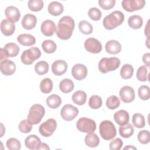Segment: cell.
<instances>
[{
	"instance_id": "obj_1",
	"label": "cell",
	"mask_w": 150,
	"mask_h": 150,
	"mask_svg": "<svg viewBox=\"0 0 150 150\" xmlns=\"http://www.w3.org/2000/svg\"><path fill=\"white\" fill-rule=\"evenodd\" d=\"M75 26L73 19L70 16H63L58 22L56 29L57 37L62 40L69 39L73 33Z\"/></svg>"
},
{
	"instance_id": "obj_2",
	"label": "cell",
	"mask_w": 150,
	"mask_h": 150,
	"mask_svg": "<svg viewBox=\"0 0 150 150\" xmlns=\"http://www.w3.org/2000/svg\"><path fill=\"white\" fill-rule=\"evenodd\" d=\"M124 20V13L120 11H115L104 17L103 24L105 29L112 30L121 25Z\"/></svg>"
},
{
	"instance_id": "obj_3",
	"label": "cell",
	"mask_w": 150,
	"mask_h": 150,
	"mask_svg": "<svg viewBox=\"0 0 150 150\" xmlns=\"http://www.w3.org/2000/svg\"><path fill=\"white\" fill-rule=\"evenodd\" d=\"M120 63V59L116 57H103L98 63V70L104 74L114 71L119 67Z\"/></svg>"
},
{
	"instance_id": "obj_4",
	"label": "cell",
	"mask_w": 150,
	"mask_h": 150,
	"mask_svg": "<svg viewBox=\"0 0 150 150\" xmlns=\"http://www.w3.org/2000/svg\"><path fill=\"white\" fill-rule=\"evenodd\" d=\"M99 132L101 137L104 140H111L115 138L117 134L114 124L109 120H104L100 124Z\"/></svg>"
},
{
	"instance_id": "obj_5",
	"label": "cell",
	"mask_w": 150,
	"mask_h": 150,
	"mask_svg": "<svg viewBox=\"0 0 150 150\" xmlns=\"http://www.w3.org/2000/svg\"><path fill=\"white\" fill-rule=\"evenodd\" d=\"M45 114V110L43 105L39 104H33L29 109L27 117L28 121L32 125L39 124Z\"/></svg>"
},
{
	"instance_id": "obj_6",
	"label": "cell",
	"mask_w": 150,
	"mask_h": 150,
	"mask_svg": "<svg viewBox=\"0 0 150 150\" xmlns=\"http://www.w3.org/2000/svg\"><path fill=\"white\" fill-rule=\"evenodd\" d=\"M40 56L41 52L40 49L36 47H32L23 51L21 56V59L22 63L24 64L30 65L32 64L35 60L40 58Z\"/></svg>"
},
{
	"instance_id": "obj_7",
	"label": "cell",
	"mask_w": 150,
	"mask_h": 150,
	"mask_svg": "<svg viewBox=\"0 0 150 150\" xmlns=\"http://www.w3.org/2000/svg\"><path fill=\"white\" fill-rule=\"evenodd\" d=\"M76 127L81 132L88 133L94 132L96 130V124L92 119L87 117H81L77 120Z\"/></svg>"
},
{
	"instance_id": "obj_8",
	"label": "cell",
	"mask_w": 150,
	"mask_h": 150,
	"mask_svg": "<svg viewBox=\"0 0 150 150\" xmlns=\"http://www.w3.org/2000/svg\"><path fill=\"white\" fill-rule=\"evenodd\" d=\"M57 128V122L54 118H49L40 124L39 133L45 137H50Z\"/></svg>"
},
{
	"instance_id": "obj_9",
	"label": "cell",
	"mask_w": 150,
	"mask_h": 150,
	"mask_svg": "<svg viewBox=\"0 0 150 150\" xmlns=\"http://www.w3.org/2000/svg\"><path fill=\"white\" fill-rule=\"evenodd\" d=\"M19 50V47L17 44L11 42L6 43L4 47L1 49V60L9 57H16L18 54Z\"/></svg>"
},
{
	"instance_id": "obj_10",
	"label": "cell",
	"mask_w": 150,
	"mask_h": 150,
	"mask_svg": "<svg viewBox=\"0 0 150 150\" xmlns=\"http://www.w3.org/2000/svg\"><path fill=\"white\" fill-rule=\"evenodd\" d=\"M78 114V108L74 105L69 104L64 105L60 111V114L62 118L67 121L74 120Z\"/></svg>"
},
{
	"instance_id": "obj_11",
	"label": "cell",
	"mask_w": 150,
	"mask_h": 150,
	"mask_svg": "<svg viewBox=\"0 0 150 150\" xmlns=\"http://www.w3.org/2000/svg\"><path fill=\"white\" fill-rule=\"evenodd\" d=\"M145 3L144 0H123L121 5L125 11L131 12L141 9L144 7Z\"/></svg>"
},
{
	"instance_id": "obj_12",
	"label": "cell",
	"mask_w": 150,
	"mask_h": 150,
	"mask_svg": "<svg viewBox=\"0 0 150 150\" xmlns=\"http://www.w3.org/2000/svg\"><path fill=\"white\" fill-rule=\"evenodd\" d=\"M84 46L86 50L91 53L97 54L100 53L102 50L101 42L94 38L87 39L84 42Z\"/></svg>"
},
{
	"instance_id": "obj_13",
	"label": "cell",
	"mask_w": 150,
	"mask_h": 150,
	"mask_svg": "<svg viewBox=\"0 0 150 150\" xmlns=\"http://www.w3.org/2000/svg\"><path fill=\"white\" fill-rule=\"evenodd\" d=\"M119 95L121 101L125 103L133 101L135 97L134 88L129 86H123L120 90Z\"/></svg>"
},
{
	"instance_id": "obj_14",
	"label": "cell",
	"mask_w": 150,
	"mask_h": 150,
	"mask_svg": "<svg viewBox=\"0 0 150 150\" xmlns=\"http://www.w3.org/2000/svg\"><path fill=\"white\" fill-rule=\"evenodd\" d=\"M71 74L77 80H81L87 75V69L83 64L77 63L74 65L71 69Z\"/></svg>"
},
{
	"instance_id": "obj_15",
	"label": "cell",
	"mask_w": 150,
	"mask_h": 150,
	"mask_svg": "<svg viewBox=\"0 0 150 150\" xmlns=\"http://www.w3.org/2000/svg\"><path fill=\"white\" fill-rule=\"evenodd\" d=\"M1 72L5 76H11L13 74L16 70V65L15 63L8 59L1 60L0 63Z\"/></svg>"
},
{
	"instance_id": "obj_16",
	"label": "cell",
	"mask_w": 150,
	"mask_h": 150,
	"mask_svg": "<svg viewBox=\"0 0 150 150\" xmlns=\"http://www.w3.org/2000/svg\"><path fill=\"white\" fill-rule=\"evenodd\" d=\"M67 64L63 60H57L52 64V71L56 76H62L67 70Z\"/></svg>"
},
{
	"instance_id": "obj_17",
	"label": "cell",
	"mask_w": 150,
	"mask_h": 150,
	"mask_svg": "<svg viewBox=\"0 0 150 150\" xmlns=\"http://www.w3.org/2000/svg\"><path fill=\"white\" fill-rule=\"evenodd\" d=\"M56 26L54 22L49 19L44 21L40 26L42 33L46 36H52L56 32Z\"/></svg>"
},
{
	"instance_id": "obj_18",
	"label": "cell",
	"mask_w": 150,
	"mask_h": 150,
	"mask_svg": "<svg viewBox=\"0 0 150 150\" xmlns=\"http://www.w3.org/2000/svg\"><path fill=\"white\" fill-rule=\"evenodd\" d=\"M15 23L8 19H3L1 23V31L6 36H11L15 32Z\"/></svg>"
},
{
	"instance_id": "obj_19",
	"label": "cell",
	"mask_w": 150,
	"mask_h": 150,
	"mask_svg": "<svg viewBox=\"0 0 150 150\" xmlns=\"http://www.w3.org/2000/svg\"><path fill=\"white\" fill-rule=\"evenodd\" d=\"M37 18L31 13L26 14L22 19L21 23L22 27L26 30H31L36 25Z\"/></svg>"
},
{
	"instance_id": "obj_20",
	"label": "cell",
	"mask_w": 150,
	"mask_h": 150,
	"mask_svg": "<svg viewBox=\"0 0 150 150\" xmlns=\"http://www.w3.org/2000/svg\"><path fill=\"white\" fill-rule=\"evenodd\" d=\"M5 14L8 19L13 22V23L18 22L21 17V13L19 10L15 6H9L5 11Z\"/></svg>"
},
{
	"instance_id": "obj_21",
	"label": "cell",
	"mask_w": 150,
	"mask_h": 150,
	"mask_svg": "<svg viewBox=\"0 0 150 150\" xmlns=\"http://www.w3.org/2000/svg\"><path fill=\"white\" fill-rule=\"evenodd\" d=\"M114 119L119 125H124L128 123L129 115L128 112L124 110H120L114 114Z\"/></svg>"
},
{
	"instance_id": "obj_22",
	"label": "cell",
	"mask_w": 150,
	"mask_h": 150,
	"mask_svg": "<svg viewBox=\"0 0 150 150\" xmlns=\"http://www.w3.org/2000/svg\"><path fill=\"white\" fill-rule=\"evenodd\" d=\"M40 144V139L36 135H29L25 139V145L29 149H38Z\"/></svg>"
},
{
	"instance_id": "obj_23",
	"label": "cell",
	"mask_w": 150,
	"mask_h": 150,
	"mask_svg": "<svg viewBox=\"0 0 150 150\" xmlns=\"http://www.w3.org/2000/svg\"><path fill=\"white\" fill-rule=\"evenodd\" d=\"M121 45L120 43L115 40H108L105 45V49L107 53L111 54H117L121 50Z\"/></svg>"
},
{
	"instance_id": "obj_24",
	"label": "cell",
	"mask_w": 150,
	"mask_h": 150,
	"mask_svg": "<svg viewBox=\"0 0 150 150\" xmlns=\"http://www.w3.org/2000/svg\"><path fill=\"white\" fill-rule=\"evenodd\" d=\"M47 10L50 15L56 16L63 13L64 7L61 3L57 1H52L49 4Z\"/></svg>"
},
{
	"instance_id": "obj_25",
	"label": "cell",
	"mask_w": 150,
	"mask_h": 150,
	"mask_svg": "<svg viewBox=\"0 0 150 150\" xmlns=\"http://www.w3.org/2000/svg\"><path fill=\"white\" fill-rule=\"evenodd\" d=\"M17 40L19 43L25 46H32L36 43L35 38L33 35L28 33L21 34L18 36Z\"/></svg>"
},
{
	"instance_id": "obj_26",
	"label": "cell",
	"mask_w": 150,
	"mask_h": 150,
	"mask_svg": "<svg viewBox=\"0 0 150 150\" xmlns=\"http://www.w3.org/2000/svg\"><path fill=\"white\" fill-rule=\"evenodd\" d=\"M86 145L91 148H94L98 145L100 143V138L98 135L93 132H88L84 138Z\"/></svg>"
},
{
	"instance_id": "obj_27",
	"label": "cell",
	"mask_w": 150,
	"mask_h": 150,
	"mask_svg": "<svg viewBox=\"0 0 150 150\" xmlns=\"http://www.w3.org/2000/svg\"><path fill=\"white\" fill-rule=\"evenodd\" d=\"M128 24L130 28L133 29H138L141 28L143 24L142 17L138 15H134L129 17Z\"/></svg>"
},
{
	"instance_id": "obj_28",
	"label": "cell",
	"mask_w": 150,
	"mask_h": 150,
	"mask_svg": "<svg viewBox=\"0 0 150 150\" xmlns=\"http://www.w3.org/2000/svg\"><path fill=\"white\" fill-rule=\"evenodd\" d=\"M46 103L49 108L56 109L62 104V99L57 94H52L46 98Z\"/></svg>"
},
{
	"instance_id": "obj_29",
	"label": "cell",
	"mask_w": 150,
	"mask_h": 150,
	"mask_svg": "<svg viewBox=\"0 0 150 150\" xmlns=\"http://www.w3.org/2000/svg\"><path fill=\"white\" fill-rule=\"evenodd\" d=\"M71 98L75 104L79 105H82L86 102L87 94L84 91L78 90L72 95Z\"/></svg>"
},
{
	"instance_id": "obj_30",
	"label": "cell",
	"mask_w": 150,
	"mask_h": 150,
	"mask_svg": "<svg viewBox=\"0 0 150 150\" xmlns=\"http://www.w3.org/2000/svg\"><path fill=\"white\" fill-rule=\"evenodd\" d=\"M73 81L69 79H64L59 83V88L64 93H69L74 88Z\"/></svg>"
},
{
	"instance_id": "obj_31",
	"label": "cell",
	"mask_w": 150,
	"mask_h": 150,
	"mask_svg": "<svg viewBox=\"0 0 150 150\" xmlns=\"http://www.w3.org/2000/svg\"><path fill=\"white\" fill-rule=\"evenodd\" d=\"M134 129L132 125L129 124L127 123L125 125H121L119 128V133L120 135L124 138H129L132 135L134 134Z\"/></svg>"
},
{
	"instance_id": "obj_32",
	"label": "cell",
	"mask_w": 150,
	"mask_h": 150,
	"mask_svg": "<svg viewBox=\"0 0 150 150\" xmlns=\"http://www.w3.org/2000/svg\"><path fill=\"white\" fill-rule=\"evenodd\" d=\"M42 47L45 53L50 54L54 53L56 50L57 45L53 40L47 39L42 42Z\"/></svg>"
},
{
	"instance_id": "obj_33",
	"label": "cell",
	"mask_w": 150,
	"mask_h": 150,
	"mask_svg": "<svg viewBox=\"0 0 150 150\" xmlns=\"http://www.w3.org/2000/svg\"><path fill=\"white\" fill-rule=\"evenodd\" d=\"M53 89V82L49 78L43 79L40 83V90L42 93L47 94L52 91Z\"/></svg>"
},
{
	"instance_id": "obj_34",
	"label": "cell",
	"mask_w": 150,
	"mask_h": 150,
	"mask_svg": "<svg viewBox=\"0 0 150 150\" xmlns=\"http://www.w3.org/2000/svg\"><path fill=\"white\" fill-rule=\"evenodd\" d=\"M134 73L133 67L129 64H124L120 70V76L123 79H129L132 77Z\"/></svg>"
},
{
	"instance_id": "obj_35",
	"label": "cell",
	"mask_w": 150,
	"mask_h": 150,
	"mask_svg": "<svg viewBox=\"0 0 150 150\" xmlns=\"http://www.w3.org/2000/svg\"><path fill=\"white\" fill-rule=\"evenodd\" d=\"M79 29L81 33L87 35L93 32V27L88 21H81L79 23Z\"/></svg>"
},
{
	"instance_id": "obj_36",
	"label": "cell",
	"mask_w": 150,
	"mask_h": 150,
	"mask_svg": "<svg viewBox=\"0 0 150 150\" xmlns=\"http://www.w3.org/2000/svg\"><path fill=\"white\" fill-rule=\"evenodd\" d=\"M35 70L38 75L45 74L48 72L49 64L46 61H39L35 64Z\"/></svg>"
},
{
	"instance_id": "obj_37",
	"label": "cell",
	"mask_w": 150,
	"mask_h": 150,
	"mask_svg": "<svg viewBox=\"0 0 150 150\" xmlns=\"http://www.w3.org/2000/svg\"><path fill=\"white\" fill-rule=\"evenodd\" d=\"M132 122L134 127L142 128L145 125V121L144 115L140 113H135L132 118Z\"/></svg>"
},
{
	"instance_id": "obj_38",
	"label": "cell",
	"mask_w": 150,
	"mask_h": 150,
	"mask_svg": "<svg viewBox=\"0 0 150 150\" xmlns=\"http://www.w3.org/2000/svg\"><path fill=\"white\" fill-rule=\"evenodd\" d=\"M44 3L42 0H29L28 2L29 9L34 12L40 11L43 8Z\"/></svg>"
},
{
	"instance_id": "obj_39",
	"label": "cell",
	"mask_w": 150,
	"mask_h": 150,
	"mask_svg": "<svg viewBox=\"0 0 150 150\" xmlns=\"http://www.w3.org/2000/svg\"><path fill=\"white\" fill-rule=\"evenodd\" d=\"M88 105L92 109H98L102 105V99L98 95H93L88 100Z\"/></svg>"
},
{
	"instance_id": "obj_40",
	"label": "cell",
	"mask_w": 150,
	"mask_h": 150,
	"mask_svg": "<svg viewBox=\"0 0 150 150\" xmlns=\"http://www.w3.org/2000/svg\"><path fill=\"white\" fill-rule=\"evenodd\" d=\"M120 105L119 98L114 95L110 96L106 100V106L110 110H114Z\"/></svg>"
},
{
	"instance_id": "obj_41",
	"label": "cell",
	"mask_w": 150,
	"mask_h": 150,
	"mask_svg": "<svg viewBox=\"0 0 150 150\" xmlns=\"http://www.w3.org/2000/svg\"><path fill=\"white\" fill-rule=\"evenodd\" d=\"M137 78L139 81H146L148 78V68L145 65L141 66L137 71Z\"/></svg>"
},
{
	"instance_id": "obj_42",
	"label": "cell",
	"mask_w": 150,
	"mask_h": 150,
	"mask_svg": "<svg viewBox=\"0 0 150 150\" xmlns=\"http://www.w3.org/2000/svg\"><path fill=\"white\" fill-rule=\"evenodd\" d=\"M138 94L139 97L142 100H148L150 97L149 87L146 85H142L138 88Z\"/></svg>"
},
{
	"instance_id": "obj_43",
	"label": "cell",
	"mask_w": 150,
	"mask_h": 150,
	"mask_svg": "<svg viewBox=\"0 0 150 150\" xmlns=\"http://www.w3.org/2000/svg\"><path fill=\"white\" fill-rule=\"evenodd\" d=\"M138 141L142 144H147L150 141V133L148 130L140 131L137 135Z\"/></svg>"
},
{
	"instance_id": "obj_44",
	"label": "cell",
	"mask_w": 150,
	"mask_h": 150,
	"mask_svg": "<svg viewBox=\"0 0 150 150\" xmlns=\"http://www.w3.org/2000/svg\"><path fill=\"white\" fill-rule=\"evenodd\" d=\"M6 147L9 150H19L21 148L20 141L15 138L8 139L6 143Z\"/></svg>"
},
{
	"instance_id": "obj_45",
	"label": "cell",
	"mask_w": 150,
	"mask_h": 150,
	"mask_svg": "<svg viewBox=\"0 0 150 150\" xmlns=\"http://www.w3.org/2000/svg\"><path fill=\"white\" fill-rule=\"evenodd\" d=\"M18 128L21 132L27 134L31 131L32 129V124H31L28 120H23L19 124Z\"/></svg>"
},
{
	"instance_id": "obj_46",
	"label": "cell",
	"mask_w": 150,
	"mask_h": 150,
	"mask_svg": "<svg viewBox=\"0 0 150 150\" xmlns=\"http://www.w3.org/2000/svg\"><path fill=\"white\" fill-rule=\"evenodd\" d=\"M88 15L91 20L97 21L101 17V12L97 8H91L88 11Z\"/></svg>"
},
{
	"instance_id": "obj_47",
	"label": "cell",
	"mask_w": 150,
	"mask_h": 150,
	"mask_svg": "<svg viewBox=\"0 0 150 150\" xmlns=\"http://www.w3.org/2000/svg\"><path fill=\"white\" fill-rule=\"evenodd\" d=\"M100 6L104 10H110L112 8L115 4V0H100L98 1Z\"/></svg>"
},
{
	"instance_id": "obj_48",
	"label": "cell",
	"mask_w": 150,
	"mask_h": 150,
	"mask_svg": "<svg viewBox=\"0 0 150 150\" xmlns=\"http://www.w3.org/2000/svg\"><path fill=\"white\" fill-rule=\"evenodd\" d=\"M123 145V142L121 138H117L111 141L109 144V148L111 150H120Z\"/></svg>"
},
{
	"instance_id": "obj_49",
	"label": "cell",
	"mask_w": 150,
	"mask_h": 150,
	"mask_svg": "<svg viewBox=\"0 0 150 150\" xmlns=\"http://www.w3.org/2000/svg\"><path fill=\"white\" fill-rule=\"evenodd\" d=\"M142 62L146 67H149L150 65V53H146L142 56Z\"/></svg>"
},
{
	"instance_id": "obj_50",
	"label": "cell",
	"mask_w": 150,
	"mask_h": 150,
	"mask_svg": "<svg viewBox=\"0 0 150 150\" xmlns=\"http://www.w3.org/2000/svg\"><path fill=\"white\" fill-rule=\"evenodd\" d=\"M149 20L148 21L147 23L146 26L145 27V29H144V33H145V35L147 37V38H149Z\"/></svg>"
},
{
	"instance_id": "obj_51",
	"label": "cell",
	"mask_w": 150,
	"mask_h": 150,
	"mask_svg": "<svg viewBox=\"0 0 150 150\" xmlns=\"http://www.w3.org/2000/svg\"><path fill=\"white\" fill-rule=\"evenodd\" d=\"M38 149H47V150H49L50 148L47 145V144H46V143H44V142L42 143L41 142V144H40V145L39 146Z\"/></svg>"
},
{
	"instance_id": "obj_52",
	"label": "cell",
	"mask_w": 150,
	"mask_h": 150,
	"mask_svg": "<svg viewBox=\"0 0 150 150\" xmlns=\"http://www.w3.org/2000/svg\"><path fill=\"white\" fill-rule=\"evenodd\" d=\"M124 149H137V148L133 146H131V145H128L126 146L124 148Z\"/></svg>"
},
{
	"instance_id": "obj_53",
	"label": "cell",
	"mask_w": 150,
	"mask_h": 150,
	"mask_svg": "<svg viewBox=\"0 0 150 150\" xmlns=\"http://www.w3.org/2000/svg\"><path fill=\"white\" fill-rule=\"evenodd\" d=\"M148 42H149V38H147V39H146V46H147V47L148 48V49H149V45H148Z\"/></svg>"
}]
</instances>
